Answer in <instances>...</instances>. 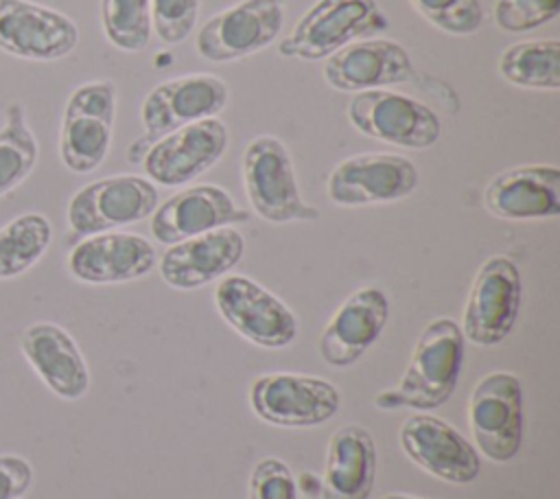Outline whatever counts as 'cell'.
Listing matches in <instances>:
<instances>
[{
    "label": "cell",
    "mask_w": 560,
    "mask_h": 499,
    "mask_svg": "<svg viewBox=\"0 0 560 499\" xmlns=\"http://www.w3.org/2000/svg\"><path fill=\"white\" fill-rule=\"evenodd\" d=\"M464 361V335L455 320L435 317L420 333L409 365L396 387L376 394L378 409H435L444 405L455 385Z\"/></svg>",
    "instance_id": "cell-1"
},
{
    "label": "cell",
    "mask_w": 560,
    "mask_h": 499,
    "mask_svg": "<svg viewBox=\"0 0 560 499\" xmlns=\"http://www.w3.org/2000/svg\"><path fill=\"white\" fill-rule=\"evenodd\" d=\"M228 98L225 81L210 72H192L162 81L142 101L140 118L144 134L129 147L127 160L140 164L155 140L184 125L217 116L225 109Z\"/></svg>",
    "instance_id": "cell-2"
},
{
    "label": "cell",
    "mask_w": 560,
    "mask_h": 499,
    "mask_svg": "<svg viewBox=\"0 0 560 499\" xmlns=\"http://www.w3.org/2000/svg\"><path fill=\"white\" fill-rule=\"evenodd\" d=\"M387 26L389 20L376 0H317L280 42L278 53L287 59L319 61Z\"/></svg>",
    "instance_id": "cell-3"
},
{
    "label": "cell",
    "mask_w": 560,
    "mask_h": 499,
    "mask_svg": "<svg viewBox=\"0 0 560 499\" xmlns=\"http://www.w3.org/2000/svg\"><path fill=\"white\" fill-rule=\"evenodd\" d=\"M243 184L254 212L269 223L315 221L317 208L308 206L298 186L289 149L276 136H256L243 153Z\"/></svg>",
    "instance_id": "cell-4"
},
{
    "label": "cell",
    "mask_w": 560,
    "mask_h": 499,
    "mask_svg": "<svg viewBox=\"0 0 560 499\" xmlns=\"http://www.w3.org/2000/svg\"><path fill=\"white\" fill-rule=\"evenodd\" d=\"M158 208V188L140 175H112L79 188L66 210L70 239L138 223Z\"/></svg>",
    "instance_id": "cell-5"
},
{
    "label": "cell",
    "mask_w": 560,
    "mask_h": 499,
    "mask_svg": "<svg viewBox=\"0 0 560 499\" xmlns=\"http://www.w3.org/2000/svg\"><path fill=\"white\" fill-rule=\"evenodd\" d=\"M348 120L363 136L402 149H429L442 136V120L427 103L389 88L357 92Z\"/></svg>",
    "instance_id": "cell-6"
},
{
    "label": "cell",
    "mask_w": 560,
    "mask_h": 499,
    "mask_svg": "<svg viewBox=\"0 0 560 499\" xmlns=\"http://www.w3.org/2000/svg\"><path fill=\"white\" fill-rule=\"evenodd\" d=\"M114 118V81H90L70 94L59 131V155L68 171L90 173L103 164L112 147Z\"/></svg>",
    "instance_id": "cell-7"
},
{
    "label": "cell",
    "mask_w": 560,
    "mask_h": 499,
    "mask_svg": "<svg viewBox=\"0 0 560 499\" xmlns=\"http://www.w3.org/2000/svg\"><path fill=\"white\" fill-rule=\"evenodd\" d=\"M523 298L516 263L490 256L477 269L462 315V335L475 346H497L514 328Z\"/></svg>",
    "instance_id": "cell-8"
},
{
    "label": "cell",
    "mask_w": 560,
    "mask_h": 499,
    "mask_svg": "<svg viewBox=\"0 0 560 499\" xmlns=\"http://www.w3.org/2000/svg\"><path fill=\"white\" fill-rule=\"evenodd\" d=\"M468 425L488 460L510 462L523 444L525 429L521 381L503 370L481 376L468 398Z\"/></svg>",
    "instance_id": "cell-9"
},
{
    "label": "cell",
    "mask_w": 560,
    "mask_h": 499,
    "mask_svg": "<svg viewBox=\"0 0 560 499\" xmlns=\"http://www.w3.org/2000/svg\"><path fill=\"white\" fill-rule=\"evenodd\" d=\"M339 390L319 376L271 372L249 385L252 411L273 427H317L339 409Z\"/></svg>",
    "instance_id": "cell-10"
},
{
    "label": "cell",
    "mask_w": 560,
    "mask_h": 499,
    "mask_svg": "<svg viewBox=\"0 0 560 499\" xmlns=\"http://www.w3.org/2000/svg\"><path fill=\"white\" fill-rule=\"evenodd\" d=\"M219 315L247 341L276 350L298 335L293 311L269 289L241 274H225L214 289Z\"/></svg>",
    "instance_id": "cell-11"
},
{
    "label": "cell",
    "mask_w": 560,
    "mask_h": 499,
    "mask_svg": "<svg viewBox=\"0 0 560 499\" xmlns=\"http://www.w3.org/2000/svg\"><path fill=\"white\" fill-rule=\"evenodd\" d=\"M284 22V0H241L214 13L197 33L199 57L212 63L236 61L278 39Z\"/></svg>",
    "instance_id": "cell-12"
},
{
    "label": "cell",
    "mask_w": 560,
    "mask_h": 499,
    "mask_svg": "<svg viewBox=\"0 0 560 499\" xmlns=\"http://www.w3.org/2000/svg\"><path fill=\"white\" fill-rule=\"evenodd\" d=\"M420 182L416 164L396 153H357L328 175L326 195L343 208L392 204L409 197Z\"/></svg>",
    "instance_id": "cell-13"
},
{
    "label": "cell",
    "mask_w": 560,
    "mask_h": 499,
    "mask_svg": "<svg viewBox=\"0 0 560 499\" xmlns=\"http://www.w3.org/2000/svg\"><path fill=\"white\" fill-rule=\"evenodd\" d=\"M225 149L228 127L212 116L162 136L147 149L140 164L151 182L182 186L210 171Z\"/></svg>",
    "instance_id": "cell-14"
},
{
    "label": "cell",
    "mask_w": 560,
    "mask_h": 499,
    "mask_svg": "<svg viewBox=\"0 0 560 499\" xmlns=\"http://www.w3.org/2000/svg\"><path fill=\"white\" fill-rule=\"evenodd\" d=\"M79 44L77 24L31 0H0V50L31 61H55Z\"/></svg>",
    "instance_id": "cell-15"
},
{
    "label": "cell",
    "mask_w": 560,
    "mask_h": 499,
    "mask_svg": "<svg viewBox=\"0 0 560 499\" xmlns=\"http://www.w3.org/2000/svg\"><path fill=\"white\" fill-rule=\"evenodd\" d=\"M405 455L429 475L448 484H470L481 460L475 446L446 420L433 414H411L398 431Z\"/></svg>",
    "instance_id": "cell-16"
},
{
    "label": "cell",
    "mask_w": 560,
    "mask_h": 499,
    "mask_svg": "<svg viewBox=\"0 0 560 499\" xmlns=\"http://www.w3.org/2000/svg\"><path fill=\"white\" fill-rule=\"evenodd\" d=\"M155 260V250L144 236L109 230L79 239L68 254V271L79 282L118 285L147 276Z\"/></svg>",
    "instance_id": "cell-17"
},
{
    "label": "cell",
    "mask_w": 560,
    "mask_h": 499,
    "mask_svg": "<svg viewBox=\"0 0 560 499\" xmlns=\"http://www.w3.org/2000/svg\"><path fill=\"white\" fill-rule=\"evenodd\" d=\"M413 63L407 48L394 39L365 37L332 53L324 63V79L339 92H363L407 83Z\"/></svg>",
    "instance_id": "cell-18"
},
{
    "label": "cell",
    "mask_w": 560,
    "mask_h": 499,
    "mask_svg": "<svg viewBox=\"0 0 560 499\" xmlns=\"http://www.w3.org/2000/svg\"><path fill=\"white\" fill-rule=\"evenodd\" d=\"M249 214L217 184H197L162 201L151 214V234L158 243L173 245L203 232L243 223Z\"/></svg>",
    "instance_id": "cell-19"
},
{
    "label": "cell",
    "mask_w": 560,
    "mask_h": 499,
    "mask_svg": "<svg viewBox=\"0 0 560 499\" xmlns=\"http://www.w3.org/2000/svg\"><path fill=\"white\" fill-rule=\"evenodd\" d=\"M243 252V234L236 228L225 225L168 245L160 256L158 269L168 287L190 291L223 278L238 265Z\"/></svg>",
    "instance_id": "cell-20"
},
{
    "label": "cell",
    "mask_w": 560,
    "mask_h": 499,
    "mask_svg": "<svg viewBox=\"0 0 560 499\" xmlns=\"http://www.w3.org/2000/svg\"><path fill=\"white\" fill-rule=\"evenodd\" d=\"M389 317V300L378 287L352 291L332 313L319 337V355L332 368L357 363L378 339Z\"/></svg>",
    "instance_id": "cell-21"
},
{
    "label": "cell",
    "mask_w": 560,
    "mask_h": 499,
    "mask_svg": "<svg viewBox=\"0 0 560 499\" xmlns=\"http://www.w3.org/2000/svg\"><path fill=\"white\" fill-rule=\"evenodd\" d=\"M483 206L505 221H534L560 214V169L523 164L501 171L483 190Z\"/></svg>",
    "instance_id": "cell-22"
},
{
    "label": "cell",
    "mask_w": 560,
    "mask_h": 499,
    "mask_svg": "<svg viewBox=\"0 0 560 499\" xmlns=\"http://www.w3.org/2000/svg\"><path fill=\"white\" fill-rule=\"evenodd\" d=\"M20 350L37 376L52 394L66 401H77L90 390V370L74 337L52 322L31 324Z\"/></svg>",
    "instance_id": "cell-23"
},
{
    "label": "cell",
    "mask_w": 560,
    "mask_h": 499,
    "mask_svg": "<svg viewBox=\"0 0 560 499\" xmlns=\"http://www.w3.org/2000/svg\"><path fill=\"white\" fill-rule=\"evenodd\" d=\"M376 477V444L361 425L339 427L330 440L324 464V499H368Z\"/></svg>",
    "instance_id": "cell-24"
},
{
    "label": "cell",
    "mask_w": 560,
    "mask_h": 499,
    "mask_svg": "<svg viewBox=\"0 0 560 499\" xmlns=\"http://www.w3.org/2000/svg\"><path fill=\"white\" fill-rule=\"evenodd\" d=\"M499 74L527 90H558L560 88V42L525 39L508 46L499 57Z\"/></svg>",
    "instance_id": "cell-25"
},
{
    "label": "cell",
    "mask_w": 560,
    "mask_h": 499,
    "mask_svg": "<svg viewBox=\"0 0 560 499\" xmlns=\"http://www.w3.org/2000/svg\"><path fill=\"white\" fill-rule=\"evenodd\" d=\"M52 225L39 212H24L0 228V280L28 271L48 250Z\"/></svg>",
    "instance_id": "cell-26"
},
{
    "label": "cell",
    "mask_w": 560,
    "mask_h": 499,
    "mask_svg": "<svg viewBox=\"0 0 560 499\" xmlns=\"http://www.w3.org/2000/svg\"><path fill=\"white\" fill-rule=\"evenodd\" d=\"M37 153V138L26 123L24 107L11 103L4 109V125L0 129V197L31 175Z\"/></svg>",
    "instance_id": "cell-27"
},
{
    "label": "cell",
    "mask_w": 560,
    "mask_h": 499,
    "mask_svg": "<svg viewBox=\"0 0 560 499\" xmlns=\"http://www.w3.org/2000/svg\"><path fill=\"white\" fill-rule=\"evenodd\" d=\"M101 24L112 46L140 53L149 46L153 22L149 0H101Z\"/></svg>",
    "instance_id": "cell-28"
},
{
    "label": "cell",
    "mask_w": 560,
    "mask_h": 499,
    "mask_svg": "<svg viewBox=\"0 0 560 499\" xmlns=\"http://www.w3.org/2000/svg\"><path fill=\"white\" fill-rule=\"evenodd\" d=\"M435 28L448 35H472L483 22L479 0H409Z\"/></svg>",
    "instance_id": "cell-29"
},
{
    "label": "cell",
    "mask_w": 560,
    "mask_h": 499,
    "mask_svg": "<svg viewBox=\"0 0 560 499\" xmlns=\"http://www.w3.org/2000/svg\"><path fill=\"white\" fill-rule=\"evenodd\" d=\"M560 11V0H497L494 24L505 33H527L551 22Z\"/></svg>",
    "instance_id": "cell-30"
},
{
    "label": "cell",
    "mask_w": 560,
    "mask_h": 499,
    "mask_svg": "<svg viewBox=\"0 0 560 499\" xmlns=\"http://www.w3.org/2000/svg\"><path fill=\"white\" fill-rule=\"evenodd\" d=\"M151 22L164 44L184 42L197 22L199 0H149Z\"/></svg>",
    "instance_id": "cell-31"
},
{
    "label": "cell",
    "mask_w": 560,
    "mask_h": 499,
    "mask_svg": "<svg viewBox=\"0 0 560 499\" xmlns=\"http://www.w3.org/2000/svg\"><path fill=\"white\" fill-rule=\"evenodd\" d=\"M249 499H298V484L278 457H262L249 475Z\"/></svg>",
    "instance_id": "cell-32"
},
{
    "label": "cell",
    "mask_w": 560,
    "mask_h": 499,
    "mask_svg": "<svg viewBox=\"0 0 560 499\" xmlns=\"http://www.w3.org/2000/svg\"><path fill=\"white\" fill-rule=\"evenodd\" d=\"M33 481L31 464L20 455H0V499H20Z\"/></svg>",
    "instance_id": "cell-33"
},
{
    "label": "cell",
    "mask_w": 560,
    "mask_h": 499,
    "mask_svg": "<svg viewBox=\"0 0 560 499\" xmlns=\"http://www.w3.org/2000/svg\"><path fill=\"white\" fill-rule=\"evenodd\" d=\"M383 499H422V497H413V495H400V492H396V495H387V497H383Z\"/></svg>",
    "instance_id": "cell-34"
}]
</instances>
